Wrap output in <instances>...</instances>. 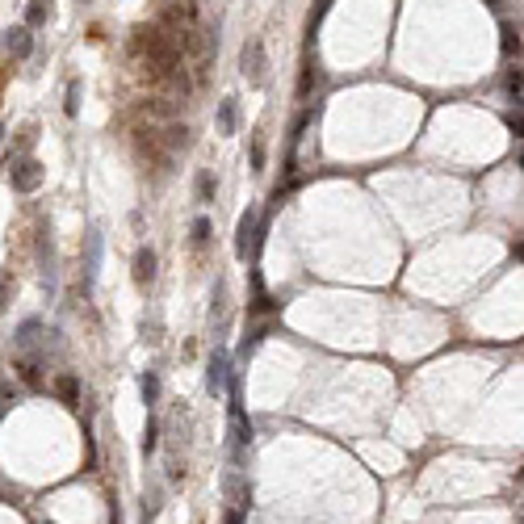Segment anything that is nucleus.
Returning a JSON list of instances; mask_svg holds the SVG:
<instances>
[{
	"mask_svg": "<svg viewBox=\"0 0 524 524\" xmlns=\"http://www.w3.org/2000/svg\"><path fill=\"white\" fill-rule=\"evenodd\" d=\"M155 445H160V424H155V420H147V432H143V453H155Z\"/></svg>",
	"mask_w": 524,
	"mask_h": 524,
	"instance_id": "obj_15",
	"label": "nucleus"
},
{
	"mask_svg": "<svg viewBox=\"0 0 524 524\" xmlns=\"http://www.w3.org/2000/svg\"><path fill=\"white\" fill-rule=\"evenodd\" d=\"M239 67H243V76H248L252 84L264 80V42H260V38H248V42H243V50H239Z\"/></svg>",
	"mask_w": 524,
	"mask_h": 524,
	"instance_id": "obj_2",
	"label": "nucleus"
},
{
	"mask_svg": "<svg viewBox=\"0 0 524 524\" xmlns=\"http://www.w3.org/2000/svg\"><path fill=\"white\" fill-rule=\"evenodd\" d=\"M59 395H63V399H67V403H71V399H76V395H80V382H76V378H71V374H63V378H59Z\"/></svg>",
	"mask_w": 524,
	"mask_h": 524,
	"instance_id": "obj_17",
	"label": "nucleus"
},
{
	"mask_svg": "<svg viewBox=\"0 0 524 524\" xmlns=\"http://www.w3.org/2000/svg\"><path fill=\"white\" fill-rule=\"evenodd\" d=\"M0 139H4V126H0Z\"/></svg>",
	"mask_w": 524,
	"mask_h": 524,
	"instance_id": "obj_25",
	"label": "nucleus"
},
{
	"mask_svg": "<svg viewBox=\"0 0 524 524\" xmlns=\"http://www.w3.org/2000/svg\"><path fill=\"white\" fill-rule=\"evenodd\" d=\"M97 269H101V235H97V231H88V252H84V285H92Z\"/></svg>",
	"mask_w": 524,
	"mask_h": 524,
	"instance_id": "obj_8",
	"label": "nucleus"
},
{
	"mask_svg": "<svg viewBox=\"0 0 524 524\" xmlns=\"http://www.w3.org/2000/svg\"><path fill=\"white\" fill-rule=\"evenodd\" d=\"M504 88H508V97H512V101H521V71H512V67H508V71H504Z\"/></svg>",
	"mask_w": 524,
	"mask_h": 524,
	"instance_id": "obj_16",
	"label": "nucleus"
},
{
	"mask_svg": "<svg viewBox=\"0 0 524 524\" xmlns=\"http://www.w3.org/2000/svg\"><path fill=\"white\" fill-rule=\"evenodd\" d=\"M50 17V0H29V8H25V25L34 29V25H42Z\"/></svg>",
	"mask_w": 524,
	"mask_h": 524,
	"instance_id": "obj_11",
	"label": "nucleus"
},
{
	"mask_svg": "<svg viewBox=\"0 0 524 524\" xmlns=\"http://www.w3.org/2000/svg\"><path fill=\"white\" fill-rule=\"evenodd\" d=\"M13 369H17V378H21L25 386H42V365H38L34 357H25V361H17Z\"/></svg>",
	"mask_w": 524,
	"mask_h": 524,
	"instance_id": "obj_9",
	"label": "nucleus"
},
{
	"mask_svg": "<svg viewBox=\"0 0 524 524\" xmlns=\"http://www.w3.org/2000/svg\"><path fill=\"white\" fill-rule=\"evenodd\" d=\"M4 46L13 50V59H25V55L34 50V34H29V25H13V29L4 34Z\"/></svg>",
	"mask_w": 524,
	"mask_h": 524,
	"instance_id": "obj_6",
	"label": "nucleus"
},
{
	"mask_svg": "<svg viewBox=\"0 0 524 524\" xmlns=\"http://www.w3.org/2000/svg\"><path fill=\"white\" fill-rule=\"evenodd\" d=\"M227 369H231L227 353H214V357H210V369H206V390H210V395H222V390H227Z\"/></svg>",
	"mask_w": 524,
	"mask_h": 524,
	"instance_id": "obj_5",
	"label": "nucleus"
},
{
	"mask_svg": "<svg viewBox=\"0 0 524 524\" xmlns=\"http://www.w3.org/2000/svg\"><path fill=\"white\" fill-rule=\"evenodd\" d=\"M231 432H235V458H243V449L252 445V420L243 416V403H239V382H231Z\"/></svg>",
	"mask_w": 524,
	"mask_h": 524,
	"instance_id": "obj_1",
	"label": "nucleus"
},
{
	"mask_svg": "<svg viewBox=\"0 0 524 524\" xmlns=\"http://www.w3.org/2000/svg\"><path fill=\"white\" fill-rule=\"evenodd\" d=\"M197 197H201V201H210V197H214V176H210V172H201V176H197Z\"/></svg>",
	"mask_w": 524,
	"mask_h": 524,
	"instance_id": "obj_19",
	"label": "nucleus"
},
{
	"mask_svg": "<svg viewBox=\"0 0 524 524\" xmlns=\"http://www.w3.org/2000/svg\"><path fill=\"white\" fill-rule=\"evenodd\" d=\"M512 50H521V34H516V25H504V55H512Z\"/></svg>",
	"mask_w": 524,
	"mask_h": 524,
	"instance_id": "obj_18",
	"label": "nucleus"
},
{
	"mask_svg": "<svg viewBox=\"0 0 524 524\" xmlns=\"http://www.w3.org/2000/svg\"><path fill=\"white\" fill-rule=\"evenodd\" d=\"M210 239V218H197L193 222V243H206Z\"/></svg>",
	"mask_w": 524,
	"mask_h": 524,
	"instance_id": "obj_20",
	"label": "nucleus"
},
{
	"mask_svg": "<svg viewBox=\"0 0 524 524\" xmlns=\"http://www.w3.org/2000/svg\"><path fill=\"white\" fill-rule=\"evenodd\" d=\"M134 281H139L143 290L155 285V252H151V248H139V256H134Z\"/></svg>",
	"mask_w": 524,
	"mask_h": 524,
	"instance_id": "obj_7",
	"label": "nucleus"
},
{
	"mask_svg": "<svg viewBox=\"0 0 524 524\" xmlns=\"http://www.w3.org/2000/svg\"><path fill=\"white\" fill-rule=\"evenodd\" d=\"M218 134H235V97L218 105Z\"/></svg>",
	"mask_w": 524,
	"mask_h": 524,
	"instance_id": "obj_10",
	"label": "nucleus"
},
{
	"mask_svg": "<svg viewBox=\"0 0 524 524\" xmlns=\"http://www.w3.org/2000/svg\"><path fill=\"white\" fill-rule=\"evenodd\" d=\"M42 176H46V168H42L38 160H25V164H17V168L8 172V180H13L17 193H34V189L42 185Z\"/></svg>",
	"mask_w": 524,
	"mask_h": 524,
	"instance_id": "obj_4",
	"label": "nucleus"
},
{
	"mask_svg": "<svg viewBox=\"0 0 524 524\" xmlns=\"http://www.w3.org/2000/svg\"><path fill=\"white\" fill-rule=\"evenodd\" d=\"M487 4H500V0H487Z\"/></svg>",
	"mask_w": 524,
	"mask_h": 524,
	"instance_id": "obj_24",
	"label": "nucleus"
},
{
	"mask_svg": "<svg viewBox=\"0 0 524 524\" xmlns=\"http://www.w3.org/2000/svg\"><path fill=\"white\" fill-rule=\"evenodd\" d=\"M256 243H260V214H256V210H248V214L239 218V235H235V256H239V260H248V252H256Z\"/></svg>",
	"mask_w": 524,
	"mask_h": 524,
	"instance_id": "obj_3",
	"label": "nucleus"
},
{
	"mask_svg": "<svg viewBox=\"0 0 524 524\" xmlns=\"http://www.w3.org/2000/svg\"><path fill=\"white\" fill-rule=\"evenodd\" d=\"M4 298H8V281H0V306H4Z\"/></svg>",
	"mask_w": 524,
	"mask_h": 524,
	"instance_id": "obj_22",
	"label": "nucleus"
},
{
	"mask_svg": "<svg viewBox=\"0 0 524 524\" xmlns=\"http://www.w3.org/2000/svg\"><path fill=\"white\" fill-rule=\"evenodd\" d=\"M139 386H143V403H147V407H151V403H155V399H160V378H155V374H151V369H147V374H143V382H139Z\"/></svg>",
	"mask_w": 524,
	"mask_h": 524,
	"instance_id": "obj_13",
	"label": "nucleus"
},
{
	"mask_svg": "<svg viewBox=\"0 0 524 524\" xmlns=\"http://www.w3.org/2000/svg\"><path fill=\"white\" fill-rule=\"evenodd\" d=\"M252 164H256V168L264 164V147H260V143H252Z\"/></svg>",
	"mask_w": 524,
	"mask_h": 524,
	"instance_id": "obj_21",
	"label": "nucleus"
},
{
	"mask_svg": "<svg viewBox=\"0 0 524 524\" xmlns=\"http://www.w3.org/2000/svg\"><path fill=\"white\" fill-rule=\"evenodd\" d=\"M38 332H42V323H38V319H25V323L17 327V344H21V348H29V344L38 340Z\"/></svg>",
	"mask_w": 524,
	"mask_h": 524,
	"instance_id": "obj_12",
	"label": "nucleus"
},
{
	"mask_svg": "<svg viewBox=\"0 0 524 524\" xmlns=\"http://www.w3.org/2000/svg\"><path fill=\"white\" fill-rule=\"evenodd\" d=\"M63 113H67V118H76V113H80V80H71V84H67V101H63Z\"/></svg>",
	"mask_w": 524,
	"mask_h": 524,
	"instance_id": "obj_14",
	"label": "nucleus"
},
{
	"mask_svg": "<svg viewBox=\"0 0 524 524\" xmlns=\"http://www.w3.org/2000/svg\"><path fill=\"white\" fill-rule=\"evenodd\" d=\"M227 524H243V521H239V512H227Z\"/></svg>",
	"mask_w": 524,
	"mask_h": 524,
	"instance_id": "obj_23",
	"label": "nucleus"
}]
</instances>
